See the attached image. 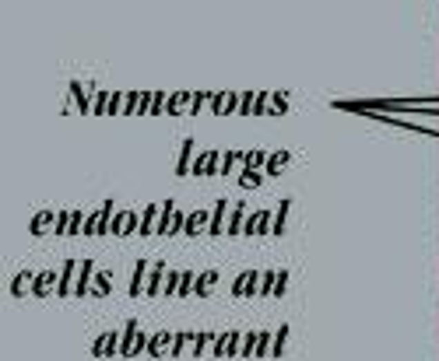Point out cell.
Masks as SVG:
<instances>
[{
	"mask_svg": "<svg viewBox=\"0 0 439 361\" xmlns=\"http://www.w3.org/2000/svg\"><path fill=\"white\" fill-rule=\"evenodd\" d=\"M264 225H267V214H257V218L250 221V228H246V231H264Z\"/></svg>",
	"mask_w": 439,
	"mask_h": 361,
	"instance_id": "5bb4252c",
	"label": "cell"
},
{
	"mask_svg": "<svg viewBox=\"0 0 439 361\" xmlns=\"http://www.w3.org/2000/svg\"><path fill=\"white\" fill-rule=\"evenodd\" d=\"M211 285H215V270H208L204 277H197V295H204V291H211Z\"/></svg>",
	"mask_w": 439,
	"mask_h": 361,
	"instance_id": "ba28073f",
	"label": "cell"
},
{
	"mask_svg": "<svg viewBox=\"0 0 439 361\" xmlns=\"http://www.w3.org/2000/svg\"><path fill=\"white\" fill-rule=\"evenodd\" d=\"M253 280H257V270H246L243 277H239V285H235V295H246L253 288Z\"/></svg>",
	"mask_w": 439,
	"mask_h": 361,
	"instance_id": "8992f818",
	"label": "cell"
},
{
	"mask_svg": "<svg viewBox=\"0 0 439 361\" xmlns=\"http://www.w3.org/2000/svg\"><path fill=\"white\" fill-rule=\"evenodd\" d=\"M106 288H109V274H99L95 277V291H106Z\"/></svg>",
	"mask_w": 439,
	"mask_h": 361,
	"instance_id": "9a60e30c",
	"label": "cell"
},
{
	"mask_svg": "<svg viewBox=\"0 0 439 361\" xmlns=\"http://www.w3.org/2000/svg\"><path fill=\"white\" fill-rule=\"evenodd\" d=\"M204 221H208V214H204V211H197V214L186 221V231H190V235H197V231L204 228Z\"/></svg>",
	"mask_w": 439,
	"mask_h": 361,
	"instance_id": "52a82bcc",
	"label": "cell"
},
{
	"mask_svg": "<svg viewBox=\"0 0 439 361\" xmlns=\"http://www.w3.org/2000/svg\"><path fill=\"white\" fill-rule=\"evenodd\" d=\"M113 231H116L119 238L130 235V231H134V211H124V214H119V218L113 221Z\"/></svg>",
	"mask_w": 439,
	"mask_h": 361,
	"instance_id": "7a4b0ae2",
	"label": "cell"
},
{
	"mask_svg": "<svg viewBox=\"0 0 439 361\" xmlns=\"http://www.w3.org/2000/svg\"><path fill=\"white\" fill-rule=\"evenodd\" d=\"M285 340H289V327L277 330V340H274V347H271L267 354H282V351H285Z\"/></svg>",
	"mask_w": 439,
	"mask_h": 361,
	"instance_id": "30bf717a",
	"label": "cell"
},
{
	"mask_svg": "<svg viewBox=\"0 0 439 361\" xmlns=\"http://www.w3.org/2000/svg\"><path fill=\"white\" fill-rule=\"evenodd\" d=\"M92 267H95V263H70V267H67V280L60 285V295L85 291V285H81V280H85V277H92Z\"/></svg>",
	"mask_w": 439,
	"mask_h": 361,
	"instance_id": "6da1fadb",
	"label": "cell"
},
{
	"mask_svg": "<svg viewBox=\"0 0 439 361\" xmlns=\"http://www.w3.org/2000/svg\"><path fill=\"white\" fill-rule=\"evenodd\" d=\"M53 285H57V274H53V270L39 274V277H35V295H46V291H50Z\"/></svg>",
	"mask_w": 439,
	"mask_h": 361,
	"instance_id": "3957f363",
	"label": "cell"
},
{
	"mask_svg": "<svg viewBox=\"0 0 439 361\" xmlns=\"http://www.w3.org/2000/svg\"><path fill=\"white\" fill-rule=\"evenodd\" d=\"M144 274H148V263H137V277H134V295H141V285H144Z\"/></svg>",
	"mask_w": 439,
	"mask_h": 361,
	"instance_id": "7c38bea8",
	"label": "cell"
},
{
	"mask_svg": "<svg viewBox=\"0 0 439 361\" xmlns=\"http://www.w3.org/2000/svg\"><path fill=\"white\" fill-rule=\"evenodd\" d=\"M113 344H116V333H106V337H102V340H99V344H95V354H99V358H106V354H109V347H113Z\"/></svg>",
	"mask_w": 439,
	"mask_h": 361,
	"instance_id": "9c48e42d",
	"label": "cell"
},
{
	"mask_svg": "<svg viewBox=\"0 0 439 361\" xmlns=\"http://www.w3.org/2000/svg\"><path fill=\"white\" fill-rule=\"evenodd\" d=\"M225 211H228V204H218V214H215V225H211V231H215V235L222 231V218H225Z\"/></svg>",
	"mask_w": 439,
	"mask_h": 361,
	"instance_id": "4fadbf2b",
	"label": "cell"
},
{
	"mask_svg": "<svg viewBox=\"0 0 439 361\" xmlns=\"http://www.w3.org/2000/svg\"><path fill=\"white\" fill-rule=\"evenodd\" d=\"M53 221H60V218H57L53 211H43V214H39V218L32 221V231H35V235H39V231H46V228H50Z\"/></svg>",
	"mask_w": 439,
	"mask_h": 361,
	"instance_id": "5b68a950",
	"label": "cell"
},
{
	"mask_svg": "<svg viewBox=\"0 0 439 361\" xmlns=\"http://www.w3.org/2000/svg\"><path fill=\"white\" fill-rule=\"evenodd\" d=\"M28 288H35V274H18L14 277V295H28Z\"/></svg>",
	"mask_w": 439,
	"mask_h": 361,
	"instance_id": "277c9868",
	"label": "cell"
},
{
	"mask_svg": "<svg viewBox=\"0 0 439 361\" xmlns=\"http://www.w3.org/2000/svg\"><path fill=\"white\" fill-rule=\"evenodd\" d=\"M158 211H162V207H148V214H144V221H141V231H144V235L151 231V225H155V214H158Z\"/></svg>",
	"mask_w": 439,
	"mask_h": 361,
	"instance_id": "8fae6325",
	"label": "cell"
}]
</instances>
